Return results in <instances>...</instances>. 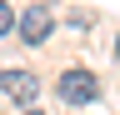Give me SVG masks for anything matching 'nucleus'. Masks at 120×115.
<instances>
[{"label":"nucleus","instance_id":"nucleus-6","mask_svg":"<svg viewBox=\"0 0 120 115\" xmlns=\"http://www.w3.org/2000/svg\"><path fill=\"white\" fill-rule=\"evenodd\" d=\"M115 50H120V40H115Z\"/></svg>","mask_w":120,"mask_h":115},{"label":"nucleus","instance_id":"nucleus-1","mask_svg":"<svg viewBox=\"0 0 120 115\" xmlns=\"http://www.w3.org/2000/svg\"><path fill=\"white\" fill-rule=\"evenodd\" d=\"M60 100L90 105V100H100V80L90 75V70H65V75H60Z\"/></svg>","mask_w":120,"mask_h":115},{"label":"nucleus","instance_id":"nucleus-2","mask_svg":"<svg viewBox=\"0 0 120 115\" xmlns=\"http://www.w3.org/2000/svg\"><path fill=\"white\" fill-rule=\"evenodd\" d=\"M0 90L10 100H20V105H30V100L40 95V80L30 75V70H0Z\"/></svg>","mask_w":120,"mask_h":115},{"label":"nucleus","instance_id":"nucleus-3","mask_svg":"<svg viewBox=\"0 0 120 115\" xmlns=\"http://www.w3.org/2000/svg\"><path fill=\"white\" fill-rule=\"evenodd\" d=\"M50 10H25V15H20V35L30 40V45H40V40H50Z\"/></svg>","mask_w":120,"mask_h":115},{"label":"nucleus","instance_id":"nucleus-4","mask_svg":"<svg viewBox=\"0 0 120 115\" xmlns=\"http://www.w3.org/2000/svg\"><path fill=\"white\" fill-rule=\"evenodd\" d=\"M10 30H15V10L0 0V35H10Z\"/></svg>","mask_w":120,"mask_h":115},{"label":"nucleus","instance_id":"nucleus-5","mask_svg":"<svg viewBox=\"0 0 120 115\" xmlns=\"http://www.w3.org/2000/svg\"><path fill=\"white\" fill-rule=\"evenodd\" d=\"M25 115H40V110H25Z\"/></svg>","mask_w":120,"mask_h":115}]
</instances>
